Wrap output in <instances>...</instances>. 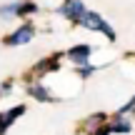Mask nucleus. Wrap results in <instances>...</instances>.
I'll return each instance as SVG.
<instances>
[{
  "mask_svg": "<svg viewBox=\"0 0 135 135\" xmlns=\"http://www.w3.org/2000/svg\"><path fill=\"white\" fill-rule=\"evenodd\" d=\"M90 55H93V48H90V45H73V48L68 50V60H70L73 65H85V63H90Z\"/></svg>",
  "mask_w": 135,
  "mask_h": 135,
  "instance_id": "nucleus-6",
  "label": "nucleus"
},
{
  "mask_svg": "<svg viewBox=\"0 0 135 135\" xmlns=\"http://www.w3.org/2000/svg\"><path fill=\"white\" fill-rule=\"evenodd\" d=\"M93 73H95V65H90V63H85V65H78V78H90Z\"/></svg>",
  "mask_w": 135,
  "mask_h": 135,
  "instance_id": "nucleus-11",
  "label": "nucleus"
},
{
  "mask_svg": "<svg viewBox=\"0 0 135 135\" xmlns=\"http://www.w3.org/2000/svg\"><path fill=\"white\" fill-rule=\"evenodd\" d=\"M105 123H108V115H105V113H93V115H88V120L83 123V130L93 135L98 128H103V125H105Z\"/></svg>",
  "mask_w": 135,
  "mask_h": 135,
  "instance_id": "nucleus-8",
  "label": "nucleus"
},
{
  "mask_svg": "<svg viewBox=\"0 0 135 135\" xmlns=\"http://www.w3.org/2000/svg\"><path fill=\"white\" fill-rule=\"evenodd\" d=\"M0 18L3 20H13V18H20V0H15V3H8L0 8Z\"/></svg>",
  "mask_w": 135,
  "mask_h": 135,
  "instance_id": "nucleus-9",
  "label": "nucleus"
},
{
  "mask_svg": "<svg viewBox=\"0 0 135 135\" xmlns=\"http://www.w3.org/2000/svg\"><path fill=\"white\" fill-rule=\"evenodd\" d=\"M60 58H63V55H58V53H55V55H50V58H43L38 65H33V68H30V78H33V80H40V78H45L48 73L58 70Z\"/></svg>",
  "mask_w": 135,
  "mask_h": 135,
  "instance_id": "nucleus-2",
  "label": "nucleus"
},
{
  "mask_svg": "<svg viewBox=\"0 0 135 135\" xmlns=\"http://www.w3.org/2000/svg\"><path fill=\"white\" fill-rule=\"evenodd\" d=\"M33 38H35V28H33L30 23H25V25H20L18 30H13V33L5 38V45H13V48H18V45L30 43Z\"/></svg>",
  "mask_w": 135,
  "mask_h": 135,
  "instance_id": "nucleus-3",
  "label": "nucleus"
},
{
  "mask_svg": "<svg viewBox=\"0 0 135 135\" xmlns=\"http://www.w3.org/2000/svg\"><path fill=\"white\" fill-rule=\"evenodd\" d=\"M108 128H110V133H118V135H125L133 130V120L128 118V113H118L113 120H108Z\"/></svg>",
  "mask_w": 135,
  "mask_h": 135,
  "instance_id": "nucleus-7",
  "label": "nucleus"
},
{
  "mask_svg": "<svg viewBox=\"0 0 135 135\" xmlns=\"http://www.w3.org/2000/svg\"><path fill=\"white\" fill-rule=\"evenodd\" d=\"M78 25L85 28V30H93V33H103L110 43H115V38H118L115 30L105 23V18H103L100 13H93V10H85V13L80 15V20H78Z\"/></svg>",
  "mask_w": 135,
  "mask_h": 135,
  "instance_id": "nucleus-1",
  "label": "nucleus"
},
{
  "mask_svg": "<svg viewBox=\"0 0 135 135\" xmlns=\"http://www.w3.org/2000/svg\"><path fill=\"white\" fill-rule=\"evenodd\" d=\"M20 115H25V105H15V108H10V110L5 113V120H8L10 125H13V123L18 120Z\"/></svg>",
  "mask_w": 135,
  "mask_h": 135,
  "instance_id": "nucleus-10",
  "label": "nucleus"
},
{
  "mask_svg": "<svg viewBox=\"0 0 135 135\" xmlns=\"http://www.w3.org/2000/svg\"><path fill=\"white\" fill-rule=\"evenodd\" d=\"M28 95L35 98V100H40V103H58V100H60V98H55L53 93H50L43 83H38V80H33V83L28 85Z\"/></svg>",
  "mask_w": 135,
  "mask_h": 135,
  "instance_id": "nucleus-5",
  "label": "nucleus"
},
{
  "mask_svg": "<svg viewBox=\"0 0 135 135\" xmlns=\"http://www.w3.org/2000/svg\"><path fill=\"white\" fill-rule=\"evenodd\" d=\"M8 128H10V123L5 120V113H0V135H5V133H8Z\"/></svg>",
  "mask_w": 135,
  "mask_h": 135,
  "instance_id": "nucleus-12",
  "label": "nucleus"
},
{
  "mask_svg": "<svg viewBox=\"0 0 135 135\" xmlns=\"http://www.w3.org/2000/svg\"><path fill=\"white\" fill-rule=\"evenodd\" d=\"M85 10H88V8H85V3H83V0H65V3L60 5L58 13L63 15V18H68L70 23L78 25V20H80V15L85 13Z\"/></svg>",
  "mask_w": 135,
  "mask_h": 135,
  "instance_id": "nucleus-4",
  "label": "nucleus"
},
{
  "mask_svg": "<svg viewBox=\"0 0 135 135\" xmlns=\"http://www.w3.org/2000/svg\"><path fill=\"white\" fill-rule=\"evenodd\" d=\"M120 113H128V115L133 113V115H135V98H133L130 103H128V105H123V108H120Z\"/></svg>",
  "mask_w": 135,
  "mask_h": 135,
  "instance_id": "nucleus-13",
  "label": "nucleus"
}]
</instances>
